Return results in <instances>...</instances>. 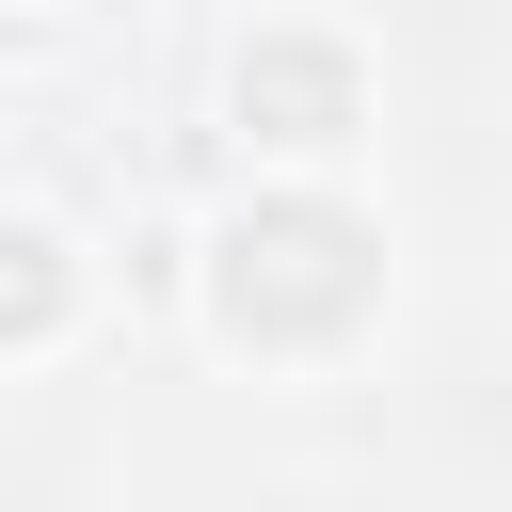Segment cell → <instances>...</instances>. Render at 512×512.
<instances>
[{
	"instance_id": "obj_1",
	"label": "cell",
	"mask_w": 512,
	"mask_h": 512,
	"mask_svg": "<svg viewBox=\"0 0 512 512\" xmlns=\"http://www.w3.org/2000/svg\"><path fill=\"white\" fill-rule=\"evenodd\" d=\"M368 304H384V240H368L336 192H256V208L208 240V320H224L240 352H336Z\"/></svg>"
},
{
	"instance_id": "obj_2",
	"label": "cell",
	"mask_w": 512,
	"mask_h": 512,
	"mask_svg": "<svg viewBox=\"0 0 512 512\" xmlns=\"http://www.w3.org/2000/svg\"><path fill=\"white\" fill-rule=\"evenodd\" d=\"M224 112H240V144H272V160H336V144L368 128V64H352L336 32H256L240 80H224Z\"/></svg>"
},
{
	"instance_id": "obj_3",
	"label": "cell",
	"mask_w": 512,
	"mask_h": 512,
	"mask_svg": "<svg viewBox=\"0 0 512 512\" xmlns=\"http://www.w3.org/2000/svg\"><path fill=\"white\" fill-rule=\"evenodd\" d=\"M64 320H80V256L48 224H0V352H48Z\"/></svg>"
}]
</instances>
